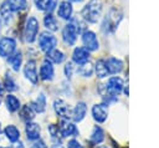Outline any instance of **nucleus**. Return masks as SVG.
<instances>
[{
    "mask_svg": "<svg viewBox=\"0 0 159 148\" xmlns=\"http://www.w3.org/2000/svg\"><path fill=\"white\" fill-rule=\"evenodd\" d=\"M78 27L75 22H70L65 26L63 31H62V37L63 41L68 45V46H73L76 40H77V34H78Z\"/></svg>",
    "mask_w": 159,
    "mask_h": 148,
    "instance_id": "4",
    "label": "nucleus"
},
{
    "mask_svg": "<svg viewBox=\"0 0 159 148\" xmlns=\"http://www.w3.org/2000/svg\"><path fill=\"white\" fill-rule=\"evenodd\" d=\"M4 132H5L6 138H7L11 143L17 142V141L20 139V131H19L14 124H9V126H6Z\"/></svg>",
    "mask_w": 159,
    "mask_h": 148,
    "instance_id": "20",
    "label": "nucleus"
},
{
    "mask_svg": "<svg viewBox=\"0 0 159 148\" xmlns=\"http://www.w3.org/2000/svg\"><path fill=\"white\" fill-rule=\"evenodd\" d=\"M30 148H46V144H45V142H43V141H41V139L39 138V139H36V141H35V143H34Z\"/></svg>",
    "mask_w": 159,
    "mask_h": 148,
    "instance_id": "37",
    "label": "nucleus"
},
{
    "mask_svg": "<svg viewBox=\"0 0 159 148\" xmlns=\"http://www.w3.org/2000/svg\"><path fill=\"white\" fill-rule=\"evenodd\" d=\"M68 1H71V2H81L83 0H68Z\"/></svg>",
    "mask_w": 159,
    "mask_h": 148,
    "instance_id": "41",
    "label": "nucleus"
},
{
    "mask_svg": "<svg viewBox=\"0 0 159 148\" xmlns=\"http://www.w3.org/2000/svg\"><path fill=\"white\" fill-rule=\"evenodd\" d=\"M5 2L7 4V6L10 7V10L12 12L22 11L27 7V1L26 0H6Z\"/></svg>",
    "mask_w": 159,
    "mask_h": 148,
    "instance_id": "21",
    "label": "nucleus"
},
{
    "mask_svg": "<svg viewBox=\"0 0 159 148\" xmlns=\"http://www.w3.org/2000/svg\"><path fill=\"white\" fill-rule=\"evenodd\" d=\"M86 113H87V106H86V103L84 102H78L75 106L71 117L73 118L75 122H81L86 117Z\"/></svg>",
    "mask_w": 159,
    "mask_h": 148,
    "instance_id": "17",
    "label": "nucleus"
},
{
    "mask_svg": "<svg viewBox=\"0 0 159 148\" xmlns=\"http://www.w3.org/2000/svg\"><path fill=\"white\" fill-rule=\"evenodd\" d=\"M53 108H55L56 113H57L60 117H62V118H70V117L72 116L71 108H70L68 104H67L65 101H62V99H56V101L53 102Z\"/></svg>",
    "mask_w": 159,
    "mask_h": 148,
    "instance_id": "13",
    "label": "nucleus"
},
{
    "mask_svg": "<svg viewBox=\"0 0 159 148\" xmlns=\"http://www.w3.org/2000/svg\"><path fill=\"white\" fill-rule=\"evenodd\" d=\"M82 41H83L84 47L88 51H97L99 47L98 39L93 31H84L82 35Z\"/></svg>",
    "mask_w": 159,
    "mask_h": 148,
    "instance_id": "8",
    "label": "nucleus"
},
{
    "mask_svg": "<svg viewBox=\"0 0 159 148\" xmlns=\"http://www.w3.org/2000/svg\"><path fill=\"white\" fill-rule=\"evenodd\" d=\"M11 148H25V147H24V143L22 142L17 141V142H14V144H12Z\"/></svg>",
    "mask_w": 159,
    "mask_h": 148,
    "instance_id": "38",
    "label": "nucleus"
},
{
    "mask_svg": "<svg viewBox=\"0 0 159 148\" xmlns=\"http://www.w3.org/2000/svg\"><path fill=\"white\" fill-rule=\"evenodd\" d=\"M58 131H60V133H61L62 137H71V136H77L78 134V129L76 128L75 123L68 122L66 119H62L60 122Z\"/></svg>",
    "mask_w": 159,
    "mask_h": 148,
    "instance_id": "11",
    "label": "nucleus"
},
{
    "mask_svg": "<svg viewBox=\"0 0 159 148\" xmlns=\"http://www.w3.org/2000/svg\"><path fill=\"white\" fill-rule=\"evenodd\" d=\"M0 129H1V126H0Z\"/></svg>",
    "mask_w": 159,
    "mask_h": 148,
    "instance_id": "44",
    "label": "nucleus"
},
{
    "mask_svg": "<svg viewBox=\"0 0 159 148\" xmlns=\"http://www.w3.org/2000/svg\"><path fill=\"white\" fill-rule=\"evenodd\" d=\"M93 66H92V63L89 62V61H86V62H83V63H81L80 66H78V68H77V72L81 75V76H83V77H91L92 76V73H93Z\"/></svg>",
    "mask_w": 159,
    "mask_h": 148,
    "instance_id": "25",
    "label": "nucleus"
},
{
    "mask_svg": "<svg viewBox=\"0 0 159 148\" xmlns=\"http://www.w3.org/2000/svg\"><path fill=\"white\" fill-rule=\"evenodd\" d=\"M47 129H48V132H50V134H51V138H52L53 141H57V142H58V128H57L55 124H50Z\"/></svg>",
    "mask_w": 159,
    "mask_h": 148,
    "instance_id": "32",
    "label": "nucleus"
},
{
    "mask_svg": "<svg viewBox=\"0 0 159 148\" xmlns=\"http://www.w3.org/2000/svg\"><path fill=\"white\" fill-rule=\"evenodd\" d=\"M24 73L26 76V78L31 82V83H37L39 76H37V68H36V62L34 60H30L26 62L25 67H24Z\"/></svg>",
    "mask_w": 159,
    "mask_h": 148,
    "instance_id": "12",
    "label": "nucleus"
},
{
    "mask_svg": "<svg viewBox=\"0 0 159 148\" xmlns=\"http://www.w3.org/2000/svg\"><path fill=\"white\" fill-rule=\"evenodd\" d=\"M31 107L36 113H42L46 109V96L43 93H40L37 98L31 103Z\"/></svg>",
    "mask_w": 159,
    "mask_h": 148,
    "instance_id": "19",
    "label": "nucleus"
},
{
    "mask_svg": "<svg viewBox=\"0 0 159 148\" xmlns=\"http://www.w3.org/2000/svg\"><path fill=\"white\" fill-rule=\"evenodd\" d=\"M67 148H84L77 139H71L67 144Z\"/></svg>",
    "mask_w": 159,
    "mask_h": 148,
    "instance_id": "35",
    "label": "nucleus"
},
{
    "mask_svg": "<svg viewBox=\"0 0 159 148\" xmlns=\"http://www.w3.org/2000/svg\"><path fill=\"white\" fill-rule=\"evenodd\" d=\"M0 15L4 20L5 24H9L11 21V17H12V11L10 10V7L7 6L6 2H4L1 6H0Z\"/></svg>",
    "mask_w": 159,
    "mask_h": 148,
    "instance_id": "29",
    "label": "nucleus"
},
{
    "mask_svg": "<svg viewBox=\"0 0 159 148\" xmlns=\"http://www.w3.org/2000/svg\"><path fill=\"white\" fill-rule=\"evenodd\" d=\"M2 92H4V87L1 86V83H0V96L2 95Z\"/></svg>",
    "mask_w": 159,
    "mask_h": 148,
    "instance_id": "40",
    "label": "nucleus"
},
{
    "mask_svg": "<svg viewBox=\"0 0 159 148\" xmlns=\"http://www.w3.org/2000/svg\"><path fill=\"white\" fill-rule=\"evenodd\" d=\"M123 87H124V83H123V80L120 77H111L106 85V91L109 93V95H113V96H118L122 91H123Z\"/></svg>",
    "mask_w": 159,
    "mask_h": 148,
    "instance_id": "7",
    "label": "nucleus"
},
{
    "mask_svg": "<svg viewBox=\"0 0 159 148\" xmlns=\"http://www.w3.org/2000/svg\"><path fill=\"white\" fill-rule=\"evenodd\" d=\"M39 20L34 16H30L26 21V25H25V30H24V36H25V40L27 42H34L36 40V36H37V32H39Z\"/></svg>",
    "mask_w": 159,
    "mask_h": 148,
    "instance_id": "2",
    "label": "nucleus"
},
{
    "mask_svg": "<svg viewBox=\"0 0 159 148\" xmlns=\"http://www.w3.org/2000/svg\"><path fill=\"white\" fill-rule=\"evenodd\" d=\"M53 75H55V70H53L52 62L48 58H45L42 61V63H41V67H40V77H41V80L51 81L53 78Z\"/></svg>",
    "mask_w": 159,
    "mask_h": 148,
    "instance_id": "10",
    "label": "nucleus"
},
{
    "mask_svg": "<svg viewBox=\"0 0 159 148\" xmlns=\"http://www.w3.org/2000/svg\"><path fill=\"white\" fill-rule=\"evenodd\" d=\"M102 12V4L99 0H91L82 10V16L88 22H97Z\"/></svg>",
    "mask_w": 159,
    "mask_h": 148,
    "instance_id": "1",
    "label": "nucleus"
},
{
    "mask_svg": "<svg viewBox=\"0 0 159 148\" xmlns=\"http://www.w3.org/2000/svg\"><path fill=\"white\" fill-rule=\"evenodd\" d=\"M104 141V132L101 127L96 126L93 128V132L91 134V142L94 143V144H98V143H102Z\"/></svg>",
    "mask_w": 159,
    "mask_h": 148,
    "instance_id": "27",
    "label": "nucleus"
},
{
    "mask_svg": "<svg viewBox=\"0 0 159 148\" xmlns=\"http://www.w3.org/2000/svg\"><path fill=\"white\" fill-rule=\"evenodd\" d=\"M104 61H106V66H107L108 72L112 73V75L119 73L123 70V62H122V60H118L116 57H109L108 60H104Z\"/></svg>",
    "mask_w": 159,
    "mask_h": 148,
    "instance_id": "15",
    "label": "nucleus"
},
{
    "mask_svg": "<svg viewBox=\"0 0 159 148\" xmlns=\"http://www.w3.org/2000/svg\"><path fill=\"white\" fill-rule=\"evenodd\" d=\"M72 58H73V61L76 63L81 65V63L88 61L89 52H88V50L86 47H76L75 51H73V53H72Z\"/></svg>",
    "mask_w": 159,
    "mask_h": 148,
    "instance_id": "16",
    "label": "nucleus"
},
{
    "mask_svg": "<svg viewBox=\"0 0 159 148\" xmlns=\"http://www.w3.org/2000/svg\"><path fill=\"white\" fill-rule=\"evenodd\" d=\"M7 61H9L10 66L12 67L14 71H19L20 70V66H21V62H22V55H21V52H14L12 55H10L7 57Z\"/></svg>",
    "mask_w": 159,
    "mask_h": 148,
    "instance_id": "22",
    "label": "nucleus"
},
{
    "mask_svg": "<svg viewBox=\"0 0 159 148\" xmlns=\"http://www.w3.org/2000/svg\"><path fill=\"white\" fill-rule=\"evenodd\" d=\"M57 14L61 19H65V20H68L71 19V15H72V5L71 2L68 1H62L57 9Z\"/></svg>",
    "mask_w": 159,
    "mask_h": 148,
    "instance_id": "18",
    "label": "nucleus"
},
{
    "mask_svg": "<svg viewBox=\"0 0 159 148\" xmlns=\"http://www.w3.org/2000/svg\"><path fill=\"white\" fill-rule=\"evenodd\" d=\"M51 148H65L63 146H61V144H58V143H56V144H53Z\"/></svg>",
    "mask_w": 159,
    "mask_h": 148,
    "instance_id": "39",
    "label": "nucleus"
},
{
    "mask_svg": "<svg viewBox=\"0 0 159 148\" xmlns=\"http://www.w3.org/2000/svg\"><path fill=\"white\" fill-rule=\"evenodd\" d=\"M4 85H5V88H6L7 91H16V90H17L15 81L12 80V77H11L9 73H6V76H5V81H4Z\"/></svg>",
    "mask_w": 159,
    "mask_h": 148,
    "instance_id": "31",
    "label": "nucleus"
},
{
    "mask_svg": "<svg viewBox=\"0 0 159 148\" xmlns=\"http://www.w3.org/2000/svg\"><path fill=\"white\" fill-rule=\"evenodd\" d=\"M25 132L29 141H36L40 138V126L37 123H34L31 121L27 122L25 127Z\"/></svg>",
    "mask_w": 159,
    "mask_h": 148,
    "instance_id": "14",
    "label": "nucleus"
},
{
    "mask_svg": "<svg viewBox=\"0 0 159 148\" xmlns=\"http://www.w3.org/2000/svg\"><path fill=\"white\" fill-rule=\"evenodd\" d=\"M20 114H21V118H22V119H25L26 122H30V121L35 117V111L32 109L31 106L26 104V106H24V107L21 108Z\"/></svg>",
    "mask_w": 159,
    "mask_h": 148,
    "instance_id": "30",
    "label": "nucleus"
},
{
    "mask_svg": "<svg viewBox=\"0 0 159 148\" xmlns=\"http://www.w3.org/2000/svg\"><path fill=\"white\" fill-rule=\"evenodd\" d=\"M16 50V41L12 37H2L0 39V56L9 57Z\"/></svg>",
    "mask_w": 159,
    "mask_h": 148,
    "instance_id": "6",
    "label": "nucleus"
},
{
    "mask_svg": "<svg viewBox=\"0 0 159 148\" xmlns=\"http://www.w3.org/2000/svg\"><path fill=\"white\" fill-rule=\"evenodd\" d=\"M47 58L51 61V62H55V63H61L65 61V53L61 51V50H57V49H53L52 51H50L47 53Z\"/></svg>",
    "mask_w": 159,
    "mask_h": 148,
    "instance_id": "26",
    "label": "nucleus"
},
{
    "mask_svg": "<svg viewBox=\"0 0 159 148\" xmlns=\"http://www.w3.org/2000/svg\"><path fill=\"white\" fill-rule=\"evenodd\" d=\"M94 70H96V75H97V77H99V78H104V77H107V76L109 75L104 60H97L96 66H94Z\"/></svg>",
    "mask_w": 159,
    "mask_h": 148,
    "instance_id": "24",
    "label": "nucleus"
},
{
    "mask_svg": "<svg viewBox=\"0 0 159 148\" xmlns=\"http://www.w3.org/2000/svg\"><path fill=\"white\" fill-rule=\"evenodd\" d=\"M0 148H7V147H0Z\"/></svg>",
    "mask_w": 159,
    "mask_h": 148,
    "instance_id": "43",
    "label": "nucleus"
},
{
    "mask_svg": "<svg viewBox=\"0 0 159 148\" xmlns=\"http://www.w3.org/2000/svg\"><path fill=\"white\" fill-rule=\"evenodd\" d=\"M34 1H35V5H36L37 10H45L47 0H34Z\"/></svg>",
    "mask_w": 159,
    "mask_h": 148,
    "instance_id": "36",
    "label": "nucleus"
},
{
    "mask_svg": "<svg viewBox=\"0 0 159 148\" xmlns=\"http://www.w3.org/2000/svg\"><path fill=\"white\" fill-rule=\"evenodd\" d=\"M56 45H57V39L52 34L42 32L39 36V46H40V49L43 52L48 53L50 51H52L53 49H56Z\"/></svg>",
    "mask_w": 159,
    "mask_h": 148,
    "instance_id": "3",
    "label": "nucleus"
},
{
    "mask_svg": "<svg viewBox=\"0 0 159 148\" xmlns=\"http://www.w3.org/2000/svg\"><path fill=\"white\" fill-rule=\"evenodd\" d=\"M57 6V0H47L46 6H45V11L47 12H52L55 10V7Z\"/></svg>",
    "mask_w": 159,
    "mask_h": 148,
    "instance_id": "33",
    "label": "nucleus"
},
{
    "mask_svg": "<svg viewBox=\"0 0 159 148\" xmlns=\"http://www.w3.org/2000/svg\"><path fill=\"white\" fill-rule=\"evenodd\" d=\"M97 148H108V147H106V146H98Z\"/></svg>",
    "mask_w": 159,
    "mask_h": 148,
    "instance_id": "42",
    "label": "nucleus"
},
{
    "mask_svg": "<svg viewBox=\"0 0 159 148\" xmlns=\"http://www.w3.org/2000/svg\"><path fill=\"white\" fill-rule=\"evenodd\" d=\"M122 20V14L118 12L117 10H111L109 15H107V17L104 19V22H103V30H106L107 32H111V31H114L116 27L118 26L119 21Z\"/></svg>",
    "mask_w": 159,
    "mask_h": 148,
    "instance_id": "5",
    "label": "nucleus"
},
{
    "mask_svg": "<svg viewBox=\"0 0 159 148\" xmlns=\"http://www.w3.org/2000/svg\"><path fill=\"white\" fill-rule=\"evenodd\" d=\"M65 73H66V76L68 78L72 76V73H73V63L72 62H67L66 63V66H65Z\"/></svg>",
    "mask_w": 159,
    "mask_h": 148,
    "instance_id": "34",
    "label": "nucleus"
},
{
    "mask_svg": "<svg viewBox=\"0 0 159 148\" xmlns=\"http://www.w3.org/2000/svg\"><path fill=\"white\" fill-rule=\"evenodd\" d=\"M92 116L93 119L98 123H103L108 117V108L106 103H98L92 107Z\"/></svg>",
    "mask_w": 159,
    "mask_h": 148,
    "instance_id": "9",
    "label": "nucleus"
},
{
    "mask_svg": "<svg viewBox=\"0 0 159 148\" xmlns=\"http://www.w3.org/2000/svg\"><path fill=\"white\" fill-rule=\"evenodd\" d=\"M43 24L46 26V29H48L50 31H56L58 30V24H57V20L55 19V16H52L51 12H48L45 19H43Z\"/></svg>",
    "mask_w": 159,
    "mask_h": 148,
    "instance_id": "28",
    "label": "nucleus"
},
{
    "mask_svg": "<svg viewBox=\"0 0 159 148\" xmlns=\"http://www.w3.org/2000/svg\"><path fill=\"white\" fill-rule=\"evenodd\" d=\"M0 103H1V101H0Z\"/></svg>",
    "mask_w": 159,
    "mask_h": 148,
    "instance_id": "45",
    "label": "nucleus"
},
{
    "mask_svg": "<svg viewBox=\"0 0 159 148\" xmlns=\"http://www.w3.org/2000/svg\"><path fill=\"white\" fill-rule=\"evenodd\" d=\"M5 103H6V107H7V109L10 112H16L21 107L20 106V101L14 95H7L6 96V99H5Z\"/></svg>",
    "mask_w": 159,
    "mask_h": 148,
    "instance_id": "23",
    "label": "nucleus"
}]
</instances>
